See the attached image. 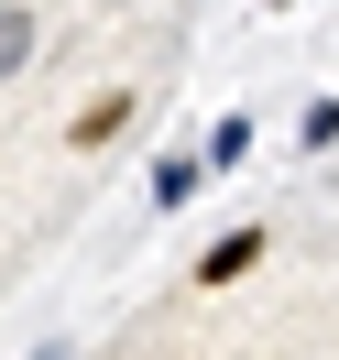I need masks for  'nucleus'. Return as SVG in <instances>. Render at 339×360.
<instances>
[{"label":"nucleus","mask_w":339,"mask_h":360,"mask_svg":"<svg viewBox=\"0 0 339 360\" xmlns=\"http://www.w3.org/2000/svg\"><path fill=\"white\" fill-rule=\"evenodd\" d=\"M252 262H263V229H230V240H208V251H197V284H241Z\"/></svg>","instance_id":"nucleus-1"},{"label":"nucleus","mask_w":339,"mask_h":360,"mask_svg":"<svg viewBox=\"0 0 339 360\" xmlns=\"http://www.w3.org/2000/svg\"><path fill=\"white\" fill-rule=\"evenodd\" d=\"M121 120H132V98H121V88H110V98H99V110H88V120H77V142H110V131H121Z\"/></svg>","instance_id":"nucleus-2"},{"label":"nucleus","mask_w":339,"mask_h":360,"mask_svg":"<svg viewBox=\"0 0 339 360\" xmlns=\"http://www.w3.org/2000/svg\"><path fill=\"white\" fill-rule=\"evenodd\" d=\"M23 55H33V22H23V11H0V77L23 66Z\"/></svg>","instance_id":"nucleus-3"}]
</instances>
